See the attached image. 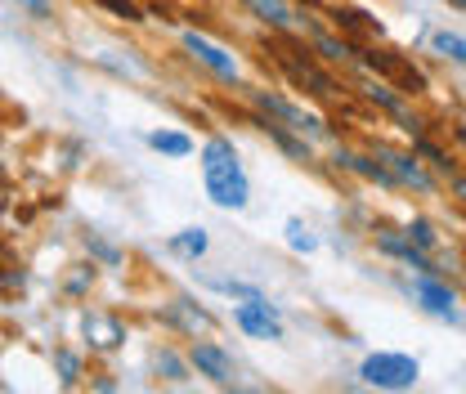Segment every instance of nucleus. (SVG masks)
Returning <instances> with one entry per match:
<instances>
[{"label":"nucleus","mask_w":466,"mask_h":394,"mask_svg":"<svg viewBox=\"0 0 466 394\" xmlns=\"http://www.w3.org/2000/svg\"><path fill=\"white\" fill-rule=\"evenodd\" d=\"M377 251L381 256H395V260H404L412 274H440L435 269V260H431V251H421L408 233H395V228H386V233H377Z\"/></svg>","instance_id":"obj_8"},{"label":"nucleus","mask_w":466,"mask_h":394,"mask_svg":"<svg viewBox=\"0 0 466 394\" xmlns=\"http://www.w3.org/2000/svg\"><path fill=\"white\" fill-rule=\"evenodd\" d=\"M242 5H247V9H251V14L265 23V27H279V32H288L291 23H296V18H291V5H288V0H242Z\"/></svg>","instance_id":"obj_13"},{"label":"nucleus","mask_w":466,"mask_h":394,"mask_svg":"<svg viewBox=\"0 0 466 394\" xmlns=\"http://www.w3.org/2000/svg\"><path fill=\"white\" fill-rule=\"evenodd\" d=\"M14 5H18L27 18H36V23H50V18H55V5H50V0H14Z\"/></svg>","instance_id":"obj_22"},{"label":"nucleus","mask_w":466,"mask_h":394,"mask_svg":"<svg viewBox=\"0 0 466 394\" xmlns=\"http://www.w3.org/2000/svg\"><path fill=\"white\" fill-rule=\"evenodd\" d=\"M86 337H90L95 349H116L126 340V328H121V318H113V314H90L86 318Z\"/></svg>","instance_id":"obj_11"},{"label":"nucleus","mask_w":466,"mask_h":394,"mask_svg":"<svg viewBox=\"0 0 466 394\" xmlns=\"http://www.w3.org/2000/svg\"><path fill=\"white\" fill-rule=\"evenodd\" d=\"M458 139H462V144H466V121H462V126H458Z\"/></svg>","instance_id":"obj_27"},{"label":"nucleus","mask_w":466,"mask_h":394,"mask_svg":"<svg viewBox=\"0 0 466 394\" xmlns=\"http://www.w3.org/2000/svg\"><path fill=\"white\" fill-rule=\"evenodd\" d=\"M449 5H453V9H458V14H466V0H449Z\"/></svg>","instance_id":"obj_26"},{"label":"nucleus","mask_w":466,"mask_h":394,"mask_svg":"<svg viewBox=\"0 0 466 394\" xmlns=\"http://www.w3.org/2000/svg\"><path fill=\"white\" fill-rule=\"evenodd\" d=\"M179 41H184V50L198 58V63H202L207 72H216L220 81L238 86V76H242V72H238V58H233L229 50H225V45H216L211 36H202V32H193V27H188V32H184Z\"/></svg>","instance_id":"obj_6"},{"label":"nucleus","mask_w":466,"mask_h":394,"mask_svg":"<svg viewBox=\"0 0 466 394\" xmlns=\"http://www.w3.org/2000/svg\"><path fill=\"white\" fill-rule=\"evenodd\" d=\"M99 5H108L116 18H126V23H144V14H139V5H135V0H99Z\"/></svg>","instance_id":"obj_23"},{"label":"nucleus","mask_w":466,"mask_h":394,"mask_svg":"<svg viewBox=\"0 0 466 394\" xmlns=\"http://www.w3.org/2000/svg\"><path fill=\"white\" fill-rule=\"evenodd\" d=\"M207 247H211V237H207V228H179L171 237V251H179V256H188V260H202L207 256Z\"/></svg>","instance_id":"obj_15"},{"label":"nucleus","mask_w":466,"mask_h":394,"mask_svg":"<svg viewBox=\"0 0 466 394\" xmlns=\"http://www.w3.org/2000/svg\"><path fill=\"white\" fill-rule=\"evenodd\" d=\"M216 291H225L233 300H260V287H251V282H238V278H216L211 282Z\"/></svg>","instance_id":"obj_20"},{"label":"nucleus","mask_w":466,"mask_h":394,"mask_svg":"<svg viewBox=\"0 0 466 394\" xmlns=\"http://www.w3.org/2000/svg\"><path fill=\"white\" fill-rule=\"evenodd\" d=\"M233 323H238V332H247L251 340H283L288 337L279 309H274L265 296H260V300H242V305L233 309Z\"/></svg>","instance_id":"obj_5"},{"label":"nucleus","mask_w":466,"mask_h":394,"mask_svg":"<svg viewBox=\"0 0 466 394\" xmlns=\"http://www.w3.org/2000/svg\"><path fill=\"white\" fill-rule=\"evenodd\" d=\"M148 148H157L162 157H188L193 153V139L184 130H153L148 135Z\"/></svg>","instance_id":"obj_14"},{"label":"nucleus","mask_w":466,"mask_h":394,"mask_svg":"<svg viewBox=\"0 0 466 394\" xmlns=\"http://www.w3.org/2000/svg\"><path fill=\"white\" fill-rule=\"evenodd\" d=\"M359 381L372 390H412L421 381V363L404 349H377L359 363Z\"/></svg>","instance_id":"obj_2"},{"label":"nucleus","mask_w":466,"mask_h":394,"mask_svg":"<svg viewBox=\"0 0 466 394\" xmlns=\"http://www.w3.org/2000/svg\"><path fill=\"white\" fill-rule=\"evenodd\" d=\"M363 95H368L372 104H381V108H386V113H390V116H408L404 99H400V95H390V86H368Z\"/></svg>","instance_id":"obj_18"},{"label":"nucleus","mask_w":466,"mask_h":394,"mask_svg":"<svg viewBox=\"0 0 466 394\" xmlns=\"http://www.w3.org/2000/svg\"><path fill=\"white\" fill-rule=\"evenodd\" d=\"M377 157L390 167V175L400 179V184H412V188H421V193H431L435 188V179L421 170V162H417V153H395V148H386V144H377Z\"/></svg>","instance_id":"obj_9"},{"label":"nucleus","mask_w":466,"mask_h":394,"mask_svg":"<svg viewBox=\"0 0 466 394\" xmlns=\"http://www.w3.org/2000/svg\"><path fill=\"white\" fill-rule=\"evenodd\" d=\"M431 45H435V55L440 58H449V63L466 67V36H458V32H435Z\"/></svg>","instance_id":"obj_16"},{"label":"nucleus","mask_w":466,"mask_h":394,"mask_svg":"<svg viewBox=\"0 0 466 394\" xmlns=\"http://www.w3.org/2000/svg\"><path fill=\"white\" fill-rule=\"evenodd\" d=\"M256 126H260V130H265V135H269V139H274V144L288 153V157H296V162H309V157H314V153H309V144H305V139H296V130H291V126H283V121L260 116Z\"/></svg>","instance_id":"obj_12"},{"label":"nucleus","mask_w":466,"mask_h":394,"mask_svg":"<svg viewBox=\"0 0 466 394\" xmlns=\"http://www.w3.org/2000/svg\"><path fill=\"white\" fill-rule=\"evenodd\" d=\"M449 179H453V188H458V197H462V202H466V175H449Z\"/></svg>","instance_id":"obj_25"},{"label":"nucleus","mask_w":466,"mask_h":394,"mask_svg":"<svg viewBox=\"0 0 466 394\" xmlns=\"http://www.w3.org/2000/svg\"><path fill=\"white\" fill-rule=\"evenodd\" d=\"M412 300H417L426 314L444 318V323H462V314H458V291L440 278V274H417V278H412Z\"/></svg>","instance_id":"obj_4"},{"label":"nucleus","mask_w":466,"mask_h":394,"mask_svg":"<svg viewBox=\"0 0 466 394\" xmlns=\"http://www.w3.org/2000/svg\"><path fill=\"white\" fill-rule=\"evenodd\" d=\"M314 50H323V58H332V63H337V58H350V55H354L346 41H332V36H323V32L314 36Z\"/></svg>","instance_id":"obj_21"},{"label":"nucleus","mask_w":466,"mask_h":394,"mask_svg":"<svg viewBox=\"0 0 466 394\" xmlns=\"http://www.w3.org/2000/svg\"><path fill=\"white\" fill-rule=\"evenodd\" d=\"M188 368H193L198 377H207L211 386H220V390L238 386V368H233V359L216 340H193V345H188Z\"/></svg>","instance_id":"obj_3"},{"label":"nucleus","mask_w":466,"mask_h":394,"mask_svg":"<svg viewBox=\"0 0 466 394\" xmlns=\"http://www.w3.org/2000/svg\"><path fill=\"white\" fill-rule=\"evenodd\" d=\"M157 368H167V377H171V381H188V377H184V363H179L175 354H162V363H157Z\"/></svg>","instance_id":"obj_24"},{"label":"nucleus","mask_w":466,"mask_h":394,"mask_svg":"<svg viewBox=\"0 0 466 394\" xmlns=\"http://www.w3.org/2000/svg\"><path fill=\"white\" fill-rule=\"evenodd\" d=\"M251 99H256V108L269 116V121H283V126H291V130H309V135H323V121L314 113H305L300 104H291V99H283V95H274V90H251Z\"/></svg>","instance_id":"obj_7"},{"label":"nucleus","mask_w":466,"mask_h":394,"mask_svg":"<svg viewBox=\"0 0 466 394\" xmlns=\"http://www.w3.org/2000/svg\"><path fill=\"white\" fill-rule=\"evenodd\" d=\"M198 162H202V188H207V197H211L220 211H247V202H251V179H247V170L238 162L233 139L211 135V139L202 144Z\"/></svg>","instance_id":"obj_1"},{"label":"nucleus","mask_w":466,"mask_h":394,"mask_svg":"<svg viewBox=\"0 0 466 394\" xmlns=\"http://www.w3.org/2000/svg\"><path fill=\"white\" fill-rule=\"evenodd\" d=\"M337 162L346 170H354L359 179H368V184H381V188H395V184H400L377 153H350V148H337Z\"/></svg>","instance_id":"obj_10"},{"label":"nucleus","mask_w":466,"mask_h":394,"mask_svg":"<svg viewBox=\"0 0 466 394\" xmlns=\"http://www.w3.org/2000/svg\"><path fill=\"white\" fill-rule=\"evenodd\" d=\"M288 247H291V251H305V256H309V251H319V237L300 225V220H288Z\"/></svg>","instance_id":"obj_19"},{"label":"nucleus","mask_w":466,"mask_h":394,"mask_svg":"<svg viewBox=\"0 0 466 394\" xmlns=\"http://www.w3.org/2000/svg\"><path fill=\"white\" fill-rule=\"evenodd\" d=\"M404 233L417 242V247H421V251H435V247H440V233H435V225H431V220H421V216H417V220H408Z\"/></svg>","instance_id":"obj_17"}]
</instances>
